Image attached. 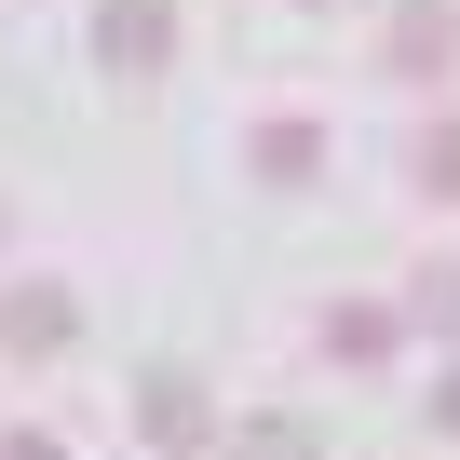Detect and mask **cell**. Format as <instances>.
Returning <instances> with one entry per match:
<instances>
[{"label":"cell","instance_id":"3","mask_svg":"<svg viewBox=\"0 0 460 460\" xmlns=\"http://www.w3.org/2000/svg\"><path fill=\"white\" fill-rule=\"evenodd\" d=\"M379 68L393 82H460V0H406L379 28Z\"/></svg>","mask_w":460,"mask_h":460},{"label":"cell","instance_id":"6","mask_svg":"<svg viewBox=\"0 0 460 460\" xmlns=\"http://www.w3.org/2000/svg\"><path fill=\"white\" fill-rule=\"evenodd\" d=\"M312 339H325V366H393V339H406V312H379V298H339V312H325Z\"/></svg>","mask_w":460,"mask_h":460},{"label":"cell","instance_id":"9","mask_svg":"<svg viewBox=\"0 0 460 460\" xmlns=\"http://www.w3.org/2000/svg\"><path fill=\"white\" fill-rule=\"evenodd\" d=\"M406 325L460 339V258H420V271H406Z\"/></svg>","mask_w":460,"mask_h":460},{"label":"cell","instance_id":"7","mask_svg":"<svg viewBox=\"0 0 460 460\" xmlns=\"http://www.w3.org/2000/svg\"><path fill=\"white\" fill-rule=\"evenodd\" d=\"M230 460H325V433L298 406H244V420H230Z\"/></svg>","mask_w":460,"mask_h":460},{"label":"cell","instance_id":"5","mask_svg":"<svg viewBox=\"0 0 460 460\" xmlns=\"http://www.w3.org/2000/svg\"><path fill=\"white\" fill-rule=\"evenodd\" d=\"M244 163H258V190H325V163H339V149H325V122H312V109H271V122L244 136Z\"/></svg>","mask_w":460,"mask_h":460},{"label":"cell","instance_id":"8","mask_svg":"<svg viewBox=\"0 0 460 460\" xmlns=\"http://www.w3.org/2000/svg\"><path fill=\"white\" fill-rule=\"evenodd\" d=\"M406 190H420V203H460V109L406 136Z\"/></svg>","mask_w":460,"mask_h":460},{"label":"cell","instance_id":"11","mask_svg":"<svg viewBox=\"0 0 460 460\" xmlns=\"http://www.w3.org/2000/svg\"><path fill=\"white\" fill-rule=\"evenodd\" d=\"M433 433H447V447H460V366H447V379H433Z\"/></svg>","mask_w":460,"mask_h":460},{"label":"cell","instance_id":"1","mask_svg":"<svg viewBox=\"0 0 460 460\" xmlns=\"http://www.w3.org/2000/svg\"><path fill=\"white\" fill-rule=\"evenodd\" d=\"M95 68L109 82H163L176 68V0H95Z\"/></svg>","mask_w":460,"mask_h":460},{"label":"cell","instance_id":"10","mask_svg":"<svg viewBox=\"0 0 460 460\" xmlns=\"http://www.w3.org/2000/svg\"><path fill=\"white\" fill-rule=\"evenodd\" d=\"M0 460H68V447H55L41 420H14V433H0Z\"/></svg>","mask_w":460,"mask_h":460},{"label":"cell","instance_id":"12","mask_svg":"<svg viewBox=\"0 0 460 460\" xmlns=\"http://www.w3.org/2000/svg\"><path fill=\"white\" fill-rule=\"evenodd\" d=\"M298 14H325V0H298Z\"/></svg>","mask_w":460,"mask_h":460},{"label":"cell","instance_id":"4","mask_svg":"<svg viewBox=\"0 0 460 460\" xmlns=\"http://www.w3.org/2000/svg\"><path fill=\"white\" fill-rule=\"evenodd\" d=\"M136 433H149L163 460H203V447H217V393L163 366V379H136Z\"/></svg>","mask_w":460,"mask_h":460},{"label":"cell","instance_id":"2","mask_svg":"<svg viewBox=\"0 0 460 460\" xmlns=\"http://www.w3.org/2000/svg\"><path fill=\"white\" fill-rule=\"evenodd\" d=\"M68 339H82V298H68V285H41V271L0 285V352H14V366H55Z\"/></svg>","mask_w":460,"mask_h":460}]
</instances>
